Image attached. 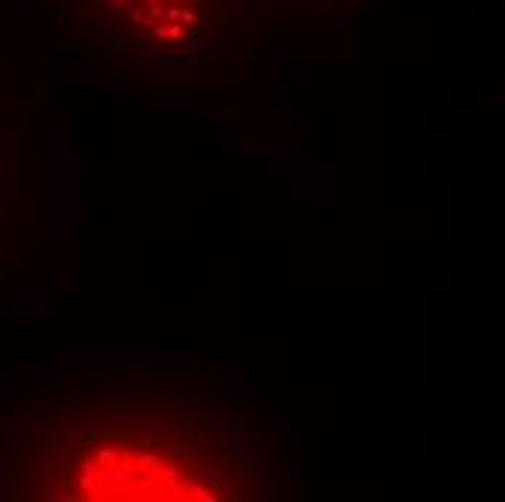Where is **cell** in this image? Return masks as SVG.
Wrapping results in <instances>:
<instances>
[{
	"instance_id": "6da1fadb",
	"label": "cell",
	"mask_w": 505,
	"mask_h": 502,
	"mask_svg": "<svg viewBox=\"0 0 505 502\" xmlns=\"http://www.w3.org/2000/svg\"><path fill=\"white\" fill-rule=\"evenodd\" d=\"M55 453L41 473L52 479L32 485L50 499H224L227 482L218 467L192 459L189 444L163 442L145 430H90L52 444Z\"/></svg>"
},
{
	"instance_id": "7a4b0ae2",
	"label": "cell",
	"mask_w": 505,
	"mask_h": 502,
	"mask_svg": "<svg viewBox=\"0 0 505 502\" xmlns=\"http://www.w3.org/2000/svg\"><path fill=\"white\" fill-rule=\"evenodd\" d=\"M84 23L148 44L183 50L201 29V0H61Z\"/></svg>"
}]
</instances>
